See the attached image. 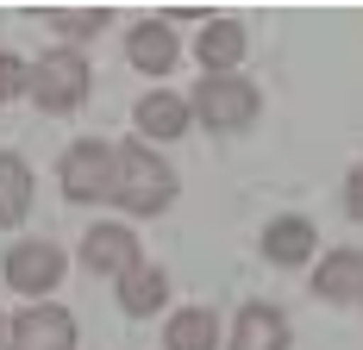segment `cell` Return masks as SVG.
I'll return each mask as SVG.
<instances>
[{
	"mask_svg": "<svg viewBox=\"0 0 363 350\" xmlns=\"http://www.w3.org/2000/svg\"><path fill=\"white\" fill-rule=\"evenodd\" d=\"M19 88H26V63L19 57H0V101H13Z\"/></svg>",
	"mask_w": 363,
	"mask_h": 350,
	"instance_id": "obj_18",
	"label": "cell"
},
{
	"mask_svg": "<svg viewBox=\"0 0 363 350\" xmlns=\"http://www.w3.org/2000/svg\"><path fill=\"white\" fill-rule=\"evenodd\" d=\"M125 50H132V63H138L145 75H163L169 63H176V32H169V26H157V19H145V26L132 32Z\"/></svg>",
	"mask_w": 363,
	"mask_h": 350,
	"instance_id": "obj_14",
	"label": "cell"
},
{
	"mask_svg": "<svg viewBox=\"0 0 363 350\" xmlns=\"http://www.w3.org/2000/svg\"><path fill=\"white\" fill-rule=\"evenodd\" d=\"M245 50H251V38H245L238 19H207L194 57H201V75H232L238 63H245Z\"/></svg>",
	"mask_w": 363,
	"mask_h": 350,
	"instance_id": "obj_8",
	"label": "cell"
},
{
	"mask_svg": "<svg viewBox=\"0 0 363 350\" xmlns=\"http://www.w3.org/2000/svg\"><path fill=\"white\" fill-rule=\"evenodd\" d=\"M26 88H32V101L44 113H75L88 101V63L75 50H50V57H38L26 69Z\"/></svg>",
	"mask_w": 363,
	"mask_h": 350,
	"instance_id": "obj_2",
	"label": "cell"
},
{
	"mask_svg": "<svg viewBox=\"0 0 363 350\" xmlns=\"http://www.w3.org/2000/svg\"><path fill=\"white\" fill-rule=\"evenodd\" d=\"M232 350H289V325L276 307H245L232 325Z\"/></svg>",
	"mask_w": 363,
	"mask_h": 350,
	"instance_id": "obj_11",
	"label": "cell"
},
{
	"mask_svg": "<svg viewBox=\"0 0 363 350\" xmlns=\"http://www.w3.org/2000/svg\"><path fill=\"white\" fill-rule=\"evenodd\" d=\"M163 294H169V281H163L157 263H132V269L119 276V307H125L132 319L157 313V307H163Z\"/></svg>",
	"mask_w": 363,
	"mask_h": 350,
	"instance_id": "obj_12",
	"label": "cell"
},
{
	"mask_svg": "<svg viewBox=\"0 0 363 350\" xmlns=\"http://www.w3.org/2000/svg\"><path fill=\"white\" fill-rule=\"evenodd\" d=\"M307 250H313V225L307 219H276L263 232V256L269 263H307Z\"/></svg>",
	"mask_w": 363,
	"mask_h": 350,
	"instance_id": "obj_16",
	"label": "cell"
},
{
	"mask_svg": "<svg viewBox=\"0 0 363 350\" xmlns=\"http://www.w3.org/2000/svg\"><path fill=\"white\" fill-rule=\"evenodd\" d=\"M313 288H320V300L351 307V300L363 294V256H357V250H332L326 263L313 269Z\"/></svg>",
	"mask_w": 363,
	"mask_h": 350,
	"instance_id": "obj_9",
	"label": "cell"
},
{
	"mask_svg": "<svg viewBox=\"0 0 363 350\" xmlns=\"http://www.w3.org/2000/svg\"><path fill=\"white\" fill-rule=\"evenodd\" d=\"M0 350H75V319L63 307H26L6 325Z\"/></svg>",
	"mask_w": 363,
	"mask_h": 350,
	"instance_id": "obj_5",
	"label": "cell"
},
{
	"mask_svg": "<svg viewBox=\"0 0 363 350\" xmlns=\"http://www.w3.org/2000/svg\"><path fill=\"white\" fill-rule=\"evenodd\" d=\"M107 201H119L125 213H163L176 201V175L145 144H113V194Z\"/></svg>",
	"mask_w": 363,
	"mask_h": 350,
	"instance_id": "obj_1",
	"label": "cell"
},
{
	"mask_svg": "<svg viewBox=\"0 0 363 350\" xmlns=\"http://www.w3.org/2000/svg\"><path fill=\"white\" fill-rule=\"evenodd\" d=\"M63 281V250L32 238V244L6 250V288H19V294H50Z\"/></svg>",
	"mask_w": 363,
	"mask_h": 350,
	"instance_id": "obj_6",
	"label": "cell"
},
{
	"mask_svg": "<svg viewBox=\"0 0 363 350\" xmlns=\"http://www.w3.org/2000/svg\"><path fill=\"white\" fill-rule=\"evenodd\" d=\"M57 181H63L69 201H107L113 194V144L107 138H82L69 157H63Z\"/></svg>",
	"mask_w": 363,
	"mask_h": 350,
	"instance_id": "obj_4",
	"label": "cell"
},
{
	"mask_svg": "<svg viewBox=\"0 0 363 350\" xmlns=\"http://www.w3.org/2000/svg\"><path fill=\"white\" fill-rule=\"evenodd\" d=\"M163 344L169 350H219V319L207 307H182L169 319V332H163Z\"/></svg>",
	"mask_w": 363,
	"mask_h": 350,
	"instance_id": "obj_13",
	"label": "cell"
},
{
	"mask_svg": "<svg viewBox=\"0 0 363 350\" xmlns=\"http://www.w3.org/2000/svg\"><path fill=\"white\" fill-rule=\"evenodd\" d=\"M26 207H32V169L0 150V225H19Z\"/></svg>",
	"mask_w": 363,
	"mask_h": 350,
	"instance_id": "obj_15",
	"label": "cell"
},
{
	"mask_svg": "<svg viewBox=\"0 0 363 350\" xmlns=\"http://www.w3.org/2000/svg\"><path fill=\"white\" fill-rule=\"evenodd\" d=\"M188 101H194V113H201L213 132H238V125L257 119V88L238 81V75H201V88H194Z\"/></svg>",
	"mask_w": 363,
	"mask_h": 350,
	"instance_id": "obj_3",
	"label": "cell"
},
{
	"mask_svg": "<svg viewBox=\"0 0 363 350\" xmlns=\"http://www.w3.org/2000/svg\"><path fill=\"white\" fill-rule=\"evenodd\" d=\"M82 263H88L94 276H113V281H119L132 263H145V256H138V238H132L125 225H94V232L82 238Z\"/></svg>",
	"mask_w": 363,
	"mask_h": 350,
	"instance_id": "obj_7",
	"label": "cell"
},
{
	"mask_svg": "<svg viewBox=\"0 0 363 350\" xmlns=\"http://www.w3.org/2000/svg\"><path fill=\"white\" fill-rule=\"evenodd\" d=\"M132 119H138V138H182V132H188V101L157 88V94H145V101H138V113H132Z\"/></svg>",
	"mask_w": 363,
	"mask_h": 350,
	"instance_id": "obj_10",
	"label": "cell"
},
{
	"mask_svg": "<svg viewBox=\"0 0 363 350\" xmlns=\"http://www.w3.org/2000/svg\"><path fill=\"white\" fill-rule=\"evenodd\" d=\"M50 26L69 32V38H88V32H107V13H57Z\"/></svg>",
	"mask_w": 363,
	"mask_h": 350,
	"instance_id": "obj_17",
	"label": "cell"
},
{
	"mask_svg": "<svg viewBox=\"0 0 363 350\" xmlns=\"http://www.w3.org/2000/svg\"><path fill=\"white\" fill-rule=\"evenodd\" d=\"M0 338H6V319H0Z\"/></svg>",
	"mask_w": 363,
	"mask_h": 350,
	"instance_id": "obj_19",
	"label": "cell"
}]
</instances>
